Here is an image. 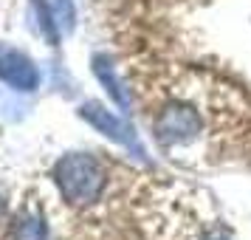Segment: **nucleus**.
<instances>
[{
    "label": "nucleus",
    "instance_id": "obj_1",
    "mask_svg": "<svg viewBox=\"0 0 251 240\" xmlns=\"http://www.w3.org/2000/svg\"><path fill=\"white\" fill-rule=\"evenodd\" d=\"M57 187L62 198L74 206L93 204L104 189V170L99 167V161L88 156V153H71L57 164L54 170Z\"/></svg>",
    "mask_w": 251,
    "mask_h": 240
},
{
    "label": "nucleus",
    "instance_id": "obj_2",
    "mask_svg": "<svg viewBox=\"0 0 251 240\" xmlns=\"http://www.w3.org/2000/svg\"><path fill=\"white\" fill-rule=\"evenodd\" d=\"M79 116H82V119H85L91 127H96L102 136L113 138L116 144H122V147H127V150H133L136 156H144V147L138 144L136 130L127 125L125 119H119L116 113L104 110L99 102H85V105L79 107Z\"/></svg>",
    "mask_w": 251,
    "mask_h": 240
},
{
    "label": "nucleus",
    "instance_id": "obj_3",
    "mask_svg": "<svg viewBox=\"0 0 251 240\" xmlns=\"http://www.w3.org/2000/svg\"><path fill=\"white\" fill-rule=\"evenodd\" d=\"M0 80L12 85L14 91H34L37 82H40V74L23 51L0 43Z\"/></svg>",
    "mask_w": 251,
    "mask_h": 240
},
{
    "label": "nucleus",
    "instance_id": "obj_4",
    "mask_svg": "<svg viewBox=\"0 0 251 240\" xmlns=\"http://www.w3.org/2000/svg\"><path fill=\"white\" fill-rule=\"evenodd\" d=\"M198 130H201V116L195 110H189V107H170V110H164L158 125H155V133H158V138L164 144L186 141Z\"/></svg>",
    "mask_w": 251,
    "mask_h": 240
},
{
    "label": "nucleus",
    "instance_id": "obj_5",
    "mask_svg": "<svg viewBox=\"0 0 251 240\" xmlns=\"http://www.w3.org/2000/svg\"><path fill=\"white\" fill-rule=\"evenodd\" d=\"M93 71H96V77H99V82L104 85V91L110 93V99H113L119 107H127V93L125 88H122V82H119V77H116L113 65H110V59L107 57H93Z\"/></svg>",
    "mask_w": 251,
    "mask_h": 240
},
{
    "label": "nucleus",
    "instance_id": "obj_6",
    "mask_svg": "<svg viewBox=\"0 0 251 240\" xmlns=\"http://www.w3.org/2000/svg\"><path fill=\"white\" fill-rule=\"evenodd\" d=\"M14 240H48V229H46V220L40 215H28L20 220L17 226V235Z\"/></svg>",
    "mask_w": 251,
    "mask_h": 240
},
{
    "label": "nucleus",
    "instance_id": "obj_7",
    "mask_svg": "<svg viewBox=\"0 0 251 240\" xmlns=\"http://www.w3.org/2000/svg\"><path fill=\"white\" fill-rule=\"evenodd\" d=\"M203 240H228V238L223 235V232H212V235H206Z\"/></svg>",
    "mask_w": 251,
    "mask_h": 240
},
{
    "label": "nucleus",
    "instance_id": "obj_8",
    "mask_svg": "<svg viewBox=\"0 0 251 240\" xmlns=\"http://www.w3.org/2000/svg\"><path fill=\"white\" fill-rule=\"evenodd\" d=\"M0 212H3V201H0Z\"/></svg>",
    "mask_w": 251,
    "mask_h": 240
}]
</instances>
